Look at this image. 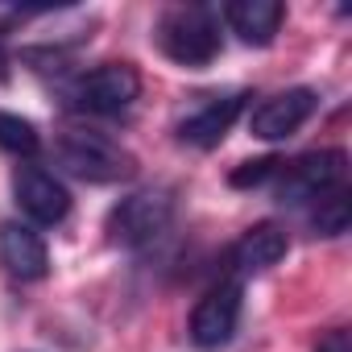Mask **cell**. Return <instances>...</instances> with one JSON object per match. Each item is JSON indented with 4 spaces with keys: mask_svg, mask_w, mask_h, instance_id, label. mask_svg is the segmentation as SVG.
<instances>
[{
    "mask_svg": "<svg viewBox=\"0 0 352 352\" xmlns=\"http://www.w3.org/2000/svg\"><path fill=\"white\" fill-rule=\"evenodd\" d=\"M0 149L13 157H34L42 149V137L34 129V120L17 116V112H0Z\"/></svg>",
    "mask_w": 352,
    "mask_h": 352,
    "instance_id": "cell-14",
    "label": "cell"
},
{
    "mask_svg": "<svg viewBox=\"0 0 352 352\" xmlns=\"http://www.w3.org/2000/svg\"><path fill=\"white\" fill-rule=\"evenodd\" d=\"M282 17H286V9L278 0H236V5H224V21L245 46H270L282 30Z\"/></svg>",
    "mask_w": 352,
    "mask_h": 352,
    "instance_id": "cell-12",
    "label": "cell"
},
{
    "mask_svg": "<svg viewBox=\"0 0 352 352\" xmlns=\"http://www.w3.org/2000/svg\"><path fill=\"white\" fill-rule=\"evenodd\" d=\"M348 220H352V204H348V187L323 195L311 204V228L319 236H344L348 232Z\"/></svg>",
    "mask_w": 352,
    "mask_h": 352,
    "instance_id": "cell-13",
    "label": "cell"
},
{
    "mask_svg": "<svg viewBox=\"0 0 352 352\" xmlns=\"http://www.w3.org/2000/svg\"><path fill=\"white\" fill-rule=\"evenodd\" d=\"M315 352H352V344H348V331H344V327L327 331V336L315 344Z\"/></svg>",
    "mask_w": 352,
    "mask_h": 352,
    "instance_id": "cell-16",
    "label": "cell"
},
{
    "mask_svg": "<svg viewBox=\"0 0 352 352\" xmlns=\"http://www.w3.org/2000/svg\"><path fill=\"white\" fill-rule=\"evenodd\" d=\"M315 108H319V96L311 87H286V91L265 96L249 112V129L261 141H286L290 133H298L315 116Z\"/></svg>",
    "mask_w": 352,
    "mask_h": 352,
    "instance_id": "cell-7",
    "label": "cell"
},
{
    "mask_svg": "<svg viewBox=\"0 0 352 352\" xmlns=\"http://www.w3.org/2000/svg\"><path fill=\"white\" fill-rule=\"evenodd\" d=\"M13 195H17V208H21L34 224H42V228L63 224L67 212H71V195H67V187L54 179L50 170H42V166H21V170H17Z\"/></svg>",
    "mask_w": 352,
    "mask_h": 352,
    "instance_id": "cell-8",
    "label": "cell"
},
{
    "mask_svg": "<svg viewBox=\"0 0 352 352\" xmlns=\"http://www.w3.org/2000/svg\"><path fill=\"white\" fill-rule=\"evenodd\" d=\"M170 220H174L170 191H162V187L133 191L108 212V241L120 249H145L170 228Z\"/></svg>",
    "mask_w": 352,
    "mask_h": 352,
    "instance_id": "cell-4",
    "label": "cell"
},
{
    "mask_svg": "<svg viewBox=\"0 0 352 352\" xmlns=\"http://www.w3.org/2000/svg\"><path fill=\"white\" fill-rule=\"evenodd\" d=\"M290 241L278 224H257L249 228L232 249H228V265H232V278H245V274H261V270H274L282 257H286Z\"/></svg>",
    "mask_w": 352,
    "mask_h": 352,
    "instance_id": "cell-11",
    "label": "cell"
},
{
    "mask_svg": "<svg viewBox=\"0 0 352 352\" xmlns=\"http://www.w3.org/2000/svg\"><path fill=\"white\" fill-rule=\"evenodd\" d=\"M344 174H348L344 149H315V153H302L294 162H278V174H274L270 187L282 204L311 208L315 199L344 187Z\"/></svg>",
    "mask_w": 352,
    "mask_h": 352,
    "instance_id": "cell-3",
    "label": "cell"
},
{
    "mask_svg": "<svg viewBox=\"0 0 352 352\" xmlns=\"http://www.w3.org/2000/svg\"><path fill=\"white\" fill-rule=\"evenodd\" d=\"M241 307H245V282L224 274L212 290H204V298L191 311V340L199 348H220L232 340L236 323H241Z\"/></svg>",
    "mask_w": 352,
    "mask_h": 352,
    "instance_id": "cell-6",
    "label": "cell"
},
{
    "mask_svg": "<svg viewBox=\"0 0 352 352\" xmlns=\"http://www.w3.org/2000/svg\"><path fill=\"white\" fill-rule=\"evenodd\" d=\"M245 112V96L228 91V96H204L183 120H179V141L195 145V149H212L228 137V129L236 124V116Z\"/></svg>",
    "mask_w": 352,
    "mask_h": 352,
    "instance_id": "cell-9",
    "label": "cell"
},
{
    "mask_svg": "<svg viewBox=\"0 0 352 352\" xmlns=\"http://www.w3.org/2000/svg\"><path fill=\"white\" fill-rule=\"evenodd\" d=\"M141 96V75L129 63H104L67 87V104L83 116H120Z\"/></svg>",
    "mask_w": 352,
    "mask_h": 352,
    "instance_id": "cell-5",
    "label": "cell"
},
{
    "mask_svg": "<svg viewBox=\"0 0 352 352\" xmlns=\"http://www.w3.org/2000/svg\"><path fill=\"white\" fill-rule=\"evenodd\" d=\"M9 75V58H5V50H0V79Z\"/></svg>",
    "mask_w": 352,
    "mask_h": 352,
    "instance_id": "cell-17",
    "label": "cell"
},
{
    "mask_svg": "<svg viewBox=\"0 0 352 352\" xmlns=\"http://www.w3.org/2000/svg\"><path fill=\"white\" fill-rule=\"evenodd\" d=\"M0 265L21 282H38L50 270L46 241L30 224H0Z\"/></svg>",
    "mask_w": 352,
    "mask_h": 352,
    "instance_id": "cell-10",
    "label": "cell"
},
{
    "mask_svg": "<svg viewBox=\"0 0 352 352\" xmlns=\"http://www.w3.org/2000/svg\"><path fill=\"white\" fill-rule=\"evenodd\" d=\"M153 42L157 50L179 63V67H208L216 63L220 46H224V34H220V13L208 9V5H174L157 17L153 25Z\"/></svg>",
    "mask_w": 352,
    "mask_h": 352,
    "instance_id": "cell-1",
    "label": "cell"
},
{
    "mask_svg": "<svg viewBox=\"0 0 352 352\" xmlns=\"http://www.w3.org/2000/svg\"><path fill=\"white\" fill-rule=\"evenodd\" d=\"M278 174V157H257L245 162L241 170H232V187H270Z\"/></svg>",
    "mask_w": 352,
    "mask_h": 352,
    "instance_id": "cell-15",
    "label": "cell"
},
{
    "mask_svg": "<svg viewBox=\"0 0 352 352\" xmlns=\"http://www.w3.org/2000/svg\"><path fill=\"white\" fill-rule=\"evenodd\" d=\"M54 153L83 183H120L137 174V157L96 129H63L54 141Z\"/></svg>",
    "mask_w": 352,
    "mask_h": 352,
    "instance_id": "cell-2",
    "label": "cell"
}]
</instances>
